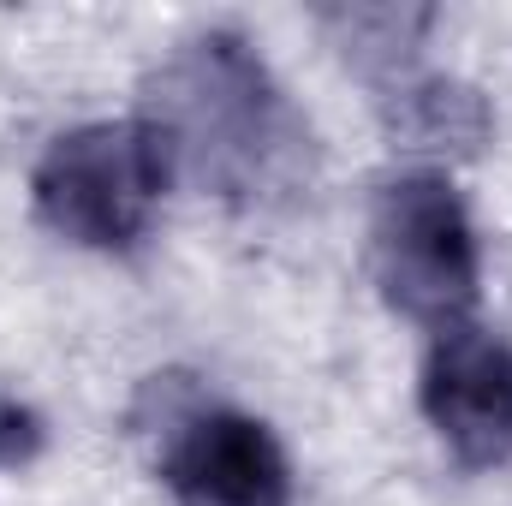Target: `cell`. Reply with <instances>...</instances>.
<instances>
[{
	"instance_id": "cell-4",
	"label": "cell",
	"mask_w": 512,
	"mask_h": 506,
	"mask_svg": "<svg viewBox=\"0 0 512 506\" xmlns=\"http://www.w3.org/2000/svg\"><path fill=\"white\" fill-rule=\"evenodd\" d=\"M161 483L179 506H292L286 447L233 405H191L167 423Z\"/></svg>"
},
{
	"instance_id": "cell-2",
	"label": "cell",
	"mask_w": 512,
	"mask_h": 506,
	"mask_svg": "<svg viewBox=\"0 0 512 506\" xmlns=\"http://www.w3.org/2000/svg\"><path fill=\"white\" fill-rule=\"evenodd\" d=\"M370 262L382 298L417 328L447 334L483 298V245L465 197L435 167L393 173L370 209Z\"/></svg>"
},
{
	"instance_id": "cell-5",
	"label": "cell",
	"mask_w": 512,
	"mask_h": 506,
	"mask_svg": "<svg viewBox=\"0 0 512 506\" xmlns=\"http://www.w3.org/2000/svg\"><path fill=\"white\" fill-rule=\"evenodd\" d=\"M417 399L429 429L465 471H489L512 459V346L501 334L477 322L435 334Z\"/></svg>"
},
{
	"instance_id": "cell-3",
	"label": "cell",
	"mask_w": 512,
	"mask_h": 506,
	"mask_svg": "<svg viewBox=\"0 0 512 506\" xmlns=\"http://www.w3.org/2000/svg\"><path fill=\"white\" fill-rule=\"evenodd\" d=\"M173 179V155L149 120H96V126L60 131L36 173L30 197L36 215L84 251H131Z\"/></svg>"
},
{
	"instance_id": "cell-6",
	"label": "cell",
	"mask_w": 512,
	"mask_h": 506,
	"mask_svg": "<svg viewBox=\"0 0 512 506\" xmlns=\"http://www.w3.org/2000/svg\"><path fill=\"white\" fill-rule=\"evenodd\" d=\"M376 84V114L393 143L417 149V155H477L495 131L489 102L441 72H423L417 60H399L370 78Z\"/></svg>"
},
{
	"instance_id": "cell-1",
	"label": "cell",
	"mask_w": 512,
	"mask_h": 506,
	"mask_svg": "<svg viewBox=\"0 0 512 506\" xmlns=\"http://www.w3.org/2000/svg\"><path fill=\"white\" fill-rule=\"evenodd\" d=\"M137 120L161 131L173 167H185L227 203L280 191L310 143L274 72L239 30H203L179 42L143 84Z\"/></svg>"
},
{
	"instance_id": "cell-7",
	"label": "cell",
	"mask_w": 512,
	"mask_h": 506,
	"mask_svg": "<svg viewBox=\"0 0 512 506\" xmlns=\"http://www.w3.org/2000/svg\"><path fill=\"white\" fill-rule=\"evenodd\" d=\"M42 453V417L0 393V465H30Z\"/></svg>"
}]
</instances>
